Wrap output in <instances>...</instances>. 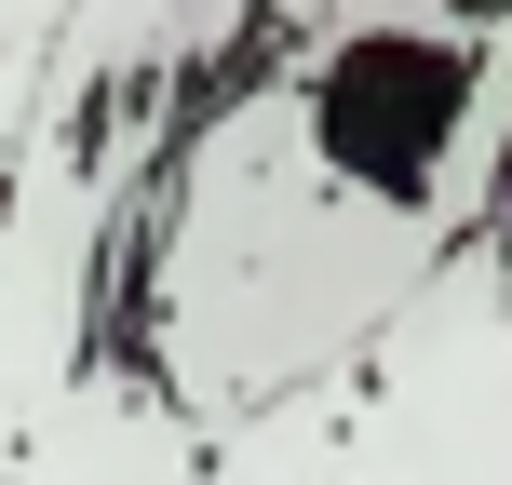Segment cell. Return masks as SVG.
Returning a JSON list of instances; mask_svg holds the SVG:
<instances>
[{
  "instance_id": "6da1fadb",
  "label": "cell",
  "mask_w": 512,
  "mask_h": 485,
  "mask_svg": "<svg viewBox=\"0 0 512 485\" xmlns=\"http://www.w3.org/2000/svg\"><path fill=\"white\" fill-rule=\"evenodd\" d=\"M512 203V0H283L162 135L122 324L189 432L351 364Z\"/></svg>"
},
{
  "instance_id": "7a4b0ae2",
  "label": "cell",
  "mask_w": 512,
  "mask_h": 485,
  "mask_svg": "<svg viewBox=\"0 0 512 485\" xmlns=\"http://www.w3.org/2000/svg\"><path fill=\"white\" fill-rule=\"evenodd\" d=\"M256 27V0H68L0 162V472L54 459L81 364L122 337L135 216L189 81Z\"/></svg>"
},
{
  "instance_id": "3957f363",
  "label": "cell",
  "mask_w": 512,
  "mask_h": 485,
  "mask_svg": "<svg viewBox=\"0 0 512 485\" xmlns=\"http://www.w3.org/2000/svg\"><path fill=\"white\" fill-rule=\"evenodd\" d=\"M203 472H512V297L499 230L445 243L418 297L351 364L270 391L256 418L203 432Z\"/></svg>"
},
{
  "instance_id": "277c9868",
  "label": "cell",
  "mask_w": 512,
  "mask_h": 485,
  "mask_svg": "<svg viewBox=\"0 0 512 485\" xmlns=\"http://www.w3.org/2000/svg\"><path fill=\"white\" fill-rule=\"evenodd\" d=\"M68 0H0V162H14V122H27V81H41V41Z\"/></svg>"
},
{
  "instance_id": "5b68a950",
  "label": "cell",
  "mask_w": 512,
  "mask_h": 485,
  "mask_svg": "<svg viewBox=\"0 0 512 485\" xmlns=\"http://www.w3.org/2000/svg\"><path fill=\"white\" fill-rule=\"evenodd\" d=\"M499 297H512V203H499Z\"/></svg>"
},
{
  "instance_id": "8992f818",
  "label": "cell",
  "mask_w": 512,
  "mask_h": 485,
  "mask_svg": "<svg viewBox=\"0 0 512 485\" xmlns=\"http://www.w3.org/2000/svg\"><path fill=\"white\" fill-rule=\"evenodd\" d=\"M256 14H283V0H256Z\"/></svg>"
}]
</instances>
